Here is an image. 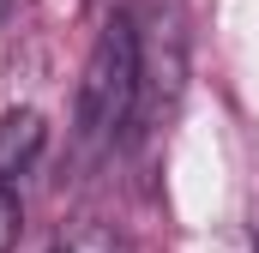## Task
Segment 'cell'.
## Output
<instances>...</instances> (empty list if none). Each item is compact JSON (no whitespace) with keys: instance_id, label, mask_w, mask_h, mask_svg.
<instances>
[{"instance_id":"cell-2","label":"cell","mask_w":259,"mask_h":253,"mask_svg":"<svg viewBox=\"0 0 259 253\" xmlns=\"http://www.w3.org/2000/svg\"><path fill=\"white\" fill-rule=\"evenodd\" d=\"M42 139H49V121L36 109H6L0 115V181L24 175L42 157Z\"/></svg>"},{"instance_id":"cell-4","label":"cell","mask_w":259,"mask_h":253,"mask_svg":"<svg viewBox=\"0 0 259 253\" xmlns=\"http://www.w3.org/2000/svg\"><path fill=\"white\" fill-rule=\"evenodd\" d=\"M6 6H12V0H0V12H6Z\"/></svg>"},{"instance_id":"cell-1","label":"cell","mask_w":259,"mask_h":253,"mask_svg":"<svg viewBox=\"0 0 259 253\" xmlns=\"http://www.w3.org/2000/svg\"><path fill=\"white\" fill-rule=\"evenodd\" d=\"M133 115H139V30L127 12H115L78 78V139L115 145Z\"/></svg>"},{"instance_id":"cell-3","label":"cell","mask_w":259,"mask_h":253,"mask_svg":"<svg viewBox=\"0 0 259 253\" xmlns=\"http://www.w3.org/2000/svg\"><path fill=\"white\" fill-rule=\"evenodd\" d=\"M18 199H12V187L0 181V253H12V241H18Z\"/></svg>"}]
</instances>
